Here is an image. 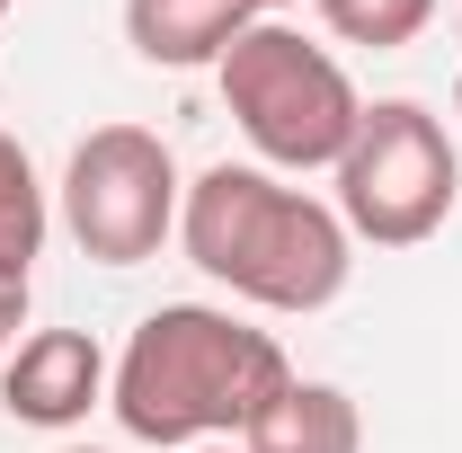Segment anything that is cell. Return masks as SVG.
Masks as SVG:
<instances>
[{
	"instance_id": "obj_1",
	"label": "cell",
	"mask_w": 462,
	"mask_h": 453,
	"mask_svg": "<svg viewBox=\"0 0 462 453\" xmlns=\"http://www.w3.org/2000/svg\"><path fill=\"white\" fill-rule=\"evenodd\" d=\"M293 383L276 329H249L223 302H161L134 320L107 374V409L134 445H240L249 418Z\"/></svg>"
},
{
	"instance_id": "obj_2",
	"label": "cell",
	"mask_w": 462,
	"mask_h": 453,
	"mask_svg": "<svg viewBox=\"0 0 462 453\" xmlns=\"http://www.w3.org/2000/svg\"><path fill=\"white\" fill-rule=\"evenodd\" d=\"M178 249L249 311H329L356 276V231L338 223V205L285 187L276 170L249 161H214L178 205Z\"/></svg>"
},
{
	"instance_id": "obj_3",
	"label": "cell",
	"mask_w": 462,
	"mask_h": 453,
	"mask_svg": "<svg viewBox=\"0 0 462 453\" xmlns=\"http://www.w3.org/2000/svg\"><path fill=\"white\" fill-rule=\"evenodd\" d=\"M214 89H223L231 125L249 134V152L267 170H338L356 125H365V98L346 80V62L329 45H311L285 18H258L223 62H214Z\"/></svg>"
},
{
	"instance_id": "obj_4",
	"label": "cell",
	"mask_w": 462,
	"mask_h": 453,
	"mask_svg": "<svg viewBox=\"0 0 462 453\" xmlns=\"http://www.w3.org/2000/svg\"><path fill=\"white\" fill-rule=\"evenodd\" d=\"M454 205H462V152L445 116L418 98H374L338 161V223L374 249H418L454 223Z\"/></svg>"
},
{
	"instance_id": "obj_5",
	"label": "cell",
	"mask_w": 462,
	"mask_h": 453,
	"mask_svg": "<svg viewBox=\"0 0 462 453\" xmlns=\"http://www.w3.org/2000/svg\"><path fill=\"white\" fill-rule=\"evenodd\" d=\"M178 205H187V178H178L170 143L152 125H98V134H80L71 161H62V187H54L62 231L98 267L161 258V240H178Z\"/></svg>"
},
{
	"instance_id": "obj_6",
	"label": "cell",
	"mask_w": 462,
	"mask_h": 453,
	"mask_svg": "<svg viewBox=\"0 0 462 453\" xmlns=\"http://www.w3.org/2000/svg\"><path fill=\"white\" fill-rule=\"evenodd\" d=\"M107 347L89 338V329H36V338L9 347V365H0V409L18 418V427H80L98 400H107Z\"/></svg>"
},
{
	"instance_id": "obj_7",
	"label": "cell",
	"mask_w": 462,
	"mask_h": 453,
	"mask_svg": "<svg viewBox=\"0 0 462 453\" xmlns=\"http://www.w3.org/2000/svg\"><path fill=\"white\" fill-rule=\"evenodd\" d=\"M258 27V0H125V45L161 71H214Z\"/></svg>"
},
{
	"instance_id": "obj_8",
	"label": "cell",
	"mask_w": 462,
	"mask_h": 453,
	"mask_svg": "<svg viewBox=\"0 0 462 453\" xmlns=\"http://www.w3.org/2000/svg\"><path fill=\"white\" fill-rule=\"evenodd\" d=\"M240 453H365V418H356V400L338 383H302L293 374L285 392L249 418Z\"/></svg>"
},
{
	"instance_id": "obj_9",
	"label": "cell",
	"mask_w": 462,
	"mask_h": 453,
	"mask_svg": "<svg viewBox=\"0 0 462 453\" xmlns=\"http://www.w3.org/2000/svg\"><path fill=\"white\" fill-rule=\"evenodd\" d=\"M45 231H54V187L36 178L18 134H0V293H27L36 258H45Z\"/></svg>"
},
{
	"instance_id": "obj_10",
	"label": "cell",
	"mask_w": 462,
	"mask_h": 453,
	"mask_svg": "<svg viewBox=\"0 0 462 453\" xmlns=\"http://www.w3.org/2000/svg\"><path fill=\"white\" fill-rule=\"evenodd\" d=\"M320 18H329V36H346V45L392 54V45H409L436 18V0H320Z\"/></svg>"
},
{
	"instance_id": "obj_11",
	"label": "cell",
	"mask_w": 462,
	"mask_h": 453,
	"mask_svg": "<svg viewBox=\"0 0 462 453\" xmlns=\"http://www.w3.org/2000/svg\"><path fill=\"white\" fill-rule=\"evenodd\" d=\"M27 329V293H0V365H9V347Z\"/></svg>"
},
{
	"instance_id": "obj_12",
	"label": "cell",
	"mask_w": 462,
	"mask_h": 453,
	"mask_svg": "<svg viewBox=\"0 0 462 453\" xmlns=\"http://www.w3.org/2000/svg\"><path fill=\"white\" fill-rule=\"evenodd\" d=\"M276 9H293V0H258V18H276Z\"/></svg>"
},
{
	"instance_id": "obj_13",
	"label": "cell",
	"mask_w": 462,
	"mask_h": 453,
	"mask_svg": "<svg viewBox=\"0 0 462 453\" xmlns=\"http://www.w3.org/2000/svg\"><path fill=\"white\" fill-rule=\"evenodd\" d=\"M187 453H240V445H187Z\"/></svg>"
},
{
	"instance_id": "obj_14",
	"label": "cell",
	"mask_w": 462,
	"mask_h": 453,
	"mask_svg": "<svg viewBox=\"0 0 462 453\" xmlns=\"http://www.w3.org/2000/svg\"><path fill=\"white\" fill-rule=\"evenodd\" d=\"M54 453H107V445H54Z\"/></svg>"
},
{
	"instance_id": "obj_15",
	"label": "cell",
	"mask_w": 462,
	"mask_h": 453,
	"mask_svg": "<svg viewBox=\"0 0 462 453\" xmlns=\"http://www.w3.org/2000/svg\"><path fill=\"white\" fill-rule=\"evenodd\" d=\"M454 45H462V9H454Z\"/></svg>"
},
{
	"instance_id": "obj_16",
	"label": "cell",
	"mask_w": 462,
	"mask_h": 453,
	"mask_svg": "<svg viewBox=\"0 0 462 453\" xmlns=\"http://www.w3.org/2000/svg\"><path fill=\"white\" fill-rule=\"evenodd\" d=\"M454 116H462V80H454Z\"/></svg>"
},
{
	"instance_id": "obj_17",
	"label": "cell",
	"mask_w": 462,
	"mask_h": 453,
	"mask_svg": "<svg viewBox=\"0 0 462 453\" xmlns=\"http://www.w3.org/2000/svg\"><path fill=\"white\" fill-rule=\"evenodd\" d=\"M9 9H18V0H0V18H9Z\"/></svg>"
}]
</instances>
